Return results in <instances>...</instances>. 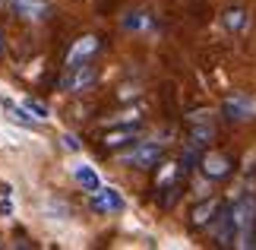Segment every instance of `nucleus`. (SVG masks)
I'll use <instances>...</instances> for the list:
<instances>
[{
  "mask_svg": "<svg viewBox=\"0 0 256 250\" xmlns=\"http://www.w3.org/2000/svg\"><path fill=\"white\" fill-rule=\"evenodd\" d=\"M234 215V228H238V241L234 247H253V234H256V196L244 193L238 203L231 206Z\"/></svg>",
  "mask_w": 256,
  "mask_h": 250,
  "instance_id": "f257e3e1",
  "label": "nucleus"
},
{
  "mask_svg": "<svg viewBox=\"0 0 256 250\" xmlns=\"http://www.w3.org/2000/svg\"><path fill=\"white\" fill-rule=\"evenodd\" d=\"M162 155H164V149L158 143L142 139V143H133L130 152H120L117 158H120L124 165H130V168H155V165L162 162Z\"/></svg>",
  "mask_w": 256,
  "mask_h": 250,
  "instance_id": "f03ea898",
  "label": "nucleus"
},
{
  "mask_svg": "<svg viewBox=\"0 0 256 250\" xmlns=\"http://www.w3.org/2000/svg\"><path fill=\"white\" fill-rule=\"evenodd\" d=\"M98 79V70L95 64H80V67H66V73L60 79V89L64 92H86V89H92Z\"/></svg>",
  "mask_w": 256,
  "mask_h": 250,
  "instance_id": "7ed1b4c3",
  "label": "nucleus"
},
{
  "mask_svg": "<svg viewBox=\"0 0 256 250\" xmlns=\"http://www.w3.org/2000/svg\"><path fill=\"white\" fill-rule=\"evenodd\" d=\"M212 237L215 244L222 247H234V241H238V228H234V215H231V206H218V212H215L212 218Z\"/></svg>",
  "mask_w": 256,
  "mask_h": 250,
  "instance_id": "20e7f679",
  "label": "nucleus"
},
{
  "mask_svg": "<svg viewBox=\"0 0 256 250\" xmlns=\"http://www.w3.org/2000/svg\"><path fill=\"white\" fill-rule=\"evenodd\" d=\"M124 206H126V199L120 196V190H114V187H98L92 190V209L98 215H114V212H124Z\"/></svg>",
  "mask_w": 256,
  "mask_h": 250,
  "instance_id": "39448f33",
  "label": "nucleus"
},
{
  "mask_svg": "<svg viewBox=\"0 0 256 250\" xmlns=\"http://www.w3.org/2000/svg\"><path fill=\"white\" fill-rule=\"evenodd\" d=\"M202 174L206 177H212V181H218V177H228L234 171V162H231V155H224V152H206L202 155Z\"/></svg>",
  "mask_w": 256,
  "mask_h": 250,
  "instance_id": "423d86ee",
  "label": "nucleus"
},
{
  "mask_svg": "<svg viewBox=\"0 0 256 250\" xmlns=\"http://www.w3.org/2000/svg\"><path fill=\"white\" fill-rule=\"evenodd\" d=\"M98 48H102L98 35H86V38H80V42L70 48V54H66V67H80V64H86V61H92Z\"/></svg>",
  "mask_w": 256,
  "mask_h": 250,
  "instance_id": "0eeeda50",
  "label": "nucleus"
},
{
  "mask_svg": "<svg viewBox=\"0 0 256 250\" xmlns=\"http://www.w3.org/2000/svg\"><path fill=\"white\" fill-rule=\"evenodd\" d=\"M13 13H19L22 19H44L51 13L48 0H13Z\"/></svg>",
  "mask_w": 256,
  "mask_h": 250,
  "instance_id": "6e6552de",
  "label": "nucleus"
},
{
  "mask_svg": "<svg viewBox=\"0 0 256 250\" xmlns=\"http://www.w3.org/2000/svg\"><path fill=\"white\" fill-rule=\"evenodd\" d=\"M0 105H4V111H6L10 121H16V124H22V127H38V124H42V121H35V117L26 111L22 102H13V98L4 95V98H0Z\"/></svg>",
  "mask_w": 256,
  "mask_h": 250,
  "instance_id": "1a4fd4ad",
  "label": "nucleus"
},
{
  "mask_svg": "<svg viewBox=\"0 0 256 250\" xmlns=\"http://www.w3.org/2000/svg\"><path fill=\"white\" fill-rule=\"evenodd\" d=\"M218 206H222V203H218L215 196L202 199L200 206H193V212H190V222H193L196 228H206V225H209L212 218H215V212H218Z\"/></svg>",
  "mask_w": 256,
  "mask_h": 250,
  "instance_id": "9d476101",
  "label": "nucleus"
},
{
  "mask_svg": "<svg viewBox=\"0 0 256 250\" xmlns=\"http://www.w3.org/2000/svg\"><path fill=\"white\" fill-rule=\"evenodd\" d=\"M73 177H76V184H80L82 190H88V193L102 187V177H98V171H95L92 165H76L73 168Z\"/></svg>",
  "mask_w": 256,
  "mask_h": 250,
  "instance_id": "9b49d317",
  "label": "nucleus"
},
{
  "mask_svg": "<svg viewBox=\"0 0 256 250\" xmlns=\"http://www.w3.org/2000/svg\"><path fill=\"white\" fill-rule=\"evenodd\" d=\"M222 23L228 32H240V29H247V10L244 7H231V10H224V16H222Z\"/></svg>",
  "mask_w": 256,
  "mask_h": 250,
  "instance_id": "f8f14e48",
  "label": "nucleus"
},
{
  "mask_svg": "<svg viewBox=\"0 0 256 250\" xmlns=\"http://www.w3.org/2000/svg\"><path fill=\"white\" fill-rule=\"evenodd\" d=\"M136 133H133V127H124V130H111V133L104 136V146L108 149H117V146H126V143H133Z\"/></svg>",
  "mask_w": 256,
  "mask_h": 250,
  "instance_id": "ddd939ff",
  "label": "nucleus"
},
{
  "mask_svg": "<svg viewBox=\"0 0 256 250\" xmlns=\"http://www.w3.org/2000/svg\"><path fill=\"white\" fill-rule=\"evenodd\" d=\"M222 111H224V117H228V121H240V117H247V114H250V105H247V102H240V98H228Z\"/></svg>",
  "mask_w": 256,
  "mask_h": 250,
  "instance_id": "4468645a",
  "label": "nucleus"
},
{
  "mask_svg": "<svg viewBox=\"0 0 256 250\" xmlns=\"http://www.w3.org/2000/svg\"><path fill=\"white\" fill-rule=\"evenodd\" d=\"M22 108H26V111L32 114V117H35V121H48V117H51L48 105H42L38 98H22Z\"/></svg>",
  "mask_w": 256,
  "mask_h": 250,
  "instance_id": "2eb2a0df",
  "label": "nucleus"
},
{
  "mask_svg": "<svg viewBox=\"0 0 256 250\" xmlns=\"http://www.w3.org/2000/svg\"><path fill=\"white\" fill-rule=\"evenodd\" d=\"M149 26V19H146V13H133L124 19V29H146Z\"/></svg>",
  "mask_w": 256,
  "mask_h": 250,
  "instance_id": "dca6fc26",
  "label": "nucleus"
},
{
  "mask_svg": "<svg viewBox=\"0 0 256 250\" xmlns=\"http://www.w3.org/2000/svg\"><path fill=\"white\" fill-rule=\"evenodd\" d=\"M13 212V203H10V193H6V199H0V215H10Z\"/></svg>",
  "mask_w": 256,
  "mask_h": 250,
  "instance_id": "f3484780",
  "label": "nucleus"
},
{
  "mask_svg": "<svg viewBox=\"0 0 256 250\" xmlns=\"http://www.w3.org/2000/svg\"><path fill=\"white\" fill-rule=\"evenodd\" d=\"M64 146H66V149H73V152H76V149H80V143H76V136H70V133L64 136Z\"/></svg>",
  "mask_w": 256,
  "mask_h": 250,
  "instance_id": "a211bd4d",
  "label": "nucleus"
},
{
  "mask_svg": "<svg viewBox=\"0 0 256 250\" xmlns=\"http://www.w3.org/2000/svg\"><path fill=\"white\" fill-rule=\"evenodd\" d=\"M0 51H4V42H0Z\"/></svg>",
  "mask_w": 256,
  "mask_h": 250,
  "instance_id": "6ab92c4d",
  "label": "nucleus"
}]
</instances>
